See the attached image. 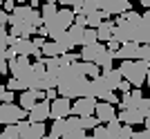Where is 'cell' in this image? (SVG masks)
<instances>
[{
  "mask_svg": "<svg viewBox=\"0 0 150 139\" xmlns=\"http://www.w3.org/2000/svg\"><path fill=\"white\" fill-rule=\"evenodd\" d=\"M31 43L36 45V47H40V50H43V45L47 43V40H45V36H34V38H31Z\"/></svg>",
  "mask_w": 150,
  "mask_h": 139,
  "instance_id": "cell-38",
  "label": "cell"
},
{
  "mask_svg": "<svg viewBox=\"0 0 150 139\" xmlns=\"http://www.w3.org/2000/svg\"><path fill=\"white\" fill-rule=\"evenodd\" d=\"M85 29H88V27H81V25H76V23L67 29V34L72 36V40H74L79 47H83V36H85Z\"/></svg>",
  "mask_w": 150,
  "mask_h": 139,
  "instance_id": "cell-19",
  "label": "cell"
},
{
  "mask_svg": "<svg viewBox=\"0 0 150 139\" xmlns=\"http://www.w3.org/2000/svg\"><path fill=\"white\" fill-rule=\"evenodd\" d=\"M110 18V13H105L103 9H99V11H94V13H88V27H96L101 25V23H105V20Z\"/></svg>",
  "mask_w": 150,
  "mask_h": 139,
  "instance_id": "cell-18",
  "label": "cell"
},
{
  "mask_svg": "<svg viewBox=\"0 0 150 139\" xmlns=\"http://www.w3.org/2000/svg\"><path fill=\"white\" fill-rule=\"evenodd\" d=\"M114 27H117V23H110V20H105V23H101V25L96 27V34H99V40H101V43L112 40V36H114Z\"/></svg>",
  "mask_w": 150,
  "mask_h": 139,
  "instance_id": "cell-14",
  "label": "cell"
},
{
  "mask_svg": "<svg viewBox=\"0 0 150 139\" xmlns=\"http://www.w3.org/2000/svg\"><path fill=\"white\" fill-rule=\"evenodd\" d=\"M99 40V34H96V29L94 27H88L85 29V36H83V45H92Z\"/></svg>",
  "mask_w": 150,
  "mask_h": 139,
  "instance_id": "cell-24",
  "label": "cell"
},
{
  "mask_svg": "<svg viewBox=\"0 0 150 139\" xmlns=\"http://www.w3.org/2000/svg\"><path fill=\"white\" fill-rule=\"evenodd\" d=\"M7 90H11V92H16V90H27V85L20 79H16V76H11L9 81H7Z\"/></svg>",
  "mask_w": 150,
  "mask_h": 139,
  "instance_id": "cell-26",
  "label": "cell"
},
{
  "mask_svg": "<svg viewBox=\"0 0 150 139\" xmlns=\"http://www.w3.org/2000/svg\"><path fill=\"white\" fill-rule=\"evenodd\" d=\"M85 139H94V135H92V137H85Z\"/></svg>",
  "mask_w": 150,
  "mask_h": 139,
  "instance_id": "cell-48",
  "label": "cell"
},
{
  "mask_svg": "<svg viewBox=\"0 0 150 139\" xmlns=\"http://www.w3.org/2000/svg\"><path fill=\"white\" fill-rule=\"evenodd\" d=\"M108 50H110V52H119L121 50V43H119V40H114V38H112V40H108Z\"/></svg>",
  "mask_w": 150,
  "mask_h": 139,
  "instance_id": "cell-33",
  "label": "cell"
},
{
  "mask_svg": "<svg viewBox=\"0 0 150 139\" xmlns=\"http://www.w3.org/2000/svg\"><path fill=\"white\" fill-rule=\"evenodd\" d=\"M38 36H47V29H45V25H43V27H38Z\"/></svg>",
  "mask_w": 150,
  "mask_h": 139,
  "instance_id": "cell-41",
  "label": "cell"
},
{
  "mask_svg": "<svg viewBox=\"0 0 150 139\" xmlns=\"http://www.w3.org/2000/svg\"><path fill=\"white\" fill-rule=\"evenodd\" d=\"M65 52L67 50H65L61 43H56V40H47V43L43 45V56H63Z\"/></svg>",
  "mask_w": 150,
  "mask_h": 139,
  "instance_id": "cell-16",
  "label": "cell"
},
{
  "mask_svg": "<svg viewBox=\"0 0 150 139\" xmlns=\"http://www.w3.org/2000/svg\"><path fill=\"white\" fill-rule=\"evenodd\" d=\"M96 126H101V121L96 119V114H88V117H81V128H85V130H94Z\"/></svg>",
  "mask_w": 150,
  "mask_h": 139,
  "instance_id": "cell-21",
  "label": "cell"
},
{
  "mask_svg": "<svg viewBox=\"0 0 150 139\" xmlns=\"http://www.w3.org/2000/svg\"><path fill=\"white\" fill-rule=\"evenodd\" d=\"M141 58L150 63V45H141Z\"/></svg>",
  "mask_w": 150,
  "mask_h": 139,
  "instance_id": "cell-36",
  "label": "cell"
},
{
  "mask_svg": "<svg viewBox=\"0 0 150 139\" xmlns=\"http://www.w3.org/2000/svg\"><path fill=\"white\" fill-rule=\"evenodd\" d=\"M2 2H5V0H0V7H2Z\"/></svg>",
  "mask_w": 150,
  "mask_h": 139,
  "instance_id": "cell-49",
  "label": "cell"
},
{
  "mask_svg": "<svg viewBox=\"0 0 150 139\" xmlns=\"http://www.w3.org/2000/svg\"><path fill=\"white\" fill-rule=\"evenodd\" d=\"M2 103H13V92H11V90H5V94H2Z\"/></svg>",
  "mask_w": 150,
  "mask_h": 139,
  "instance_id": "cell-39",
  "label": "cell"
},
{
  "mask_svg": "<svg viewBox=\"0 0 150 139\" xmlns=\"http://www.w3.org/2000/svg\"><path fill=\"white\" fill-rule=\"evenodd\" d=\"M96 119L101 121V123H110V121H114L117 117H119V112L114 110L112 103H108V101H99L96 103Z\"/></svg>",
  "mask_w": 150,
  "mask_h": 139,
  "instance_id": "cell-10",
  "label": "cell"
},
{
  "mask_svg": "<svg viewBox=\"0 0 150 139\" xmlns=\"http://www.w3.org/2000/svg\"><path fill=\"white\" fill-rule=\"evenodd\" d=\"M13 2H16V5H23V2H25V0H13Z\"/></svg>",
  "mask_w": 150,
  "mask_h": 139,
  "instance_id": "cell-45",
  "label": "cell"
},
{
  "mask_svg": "<svg viewBox=\"0 0 150 139\" xmlns=\"http://www.w3.org/2000/svg\"><path fill=\"white\" fill-rule=\"evenodd\" d=\"M144 126H146V128H148V130H150V117H146V121H144Z\"/></svg>",
  "mask_w": 150,
  "mask_h": 139,
  "instance_id": "cell-44",
  "label": "cell"
},
{
  "mask_svg": "<svg viewBox=\"0 0 150 139\" xmlns=\"http://www.w3.org/2000/svg\"><path fill=\"white\" fill-rule=\"evenodd\" d=\"M52 117V101L43 99V101H38L36 106L29 110V121L31 123H36V121H47Z\"/></svg>",
  "mask_w": 150,
  "mask_h": 139,
  "instance_id": "cell-9",
  "label": "cell"
},
{
  "mask_svg": "<svg viewBox=\"0 0 150 139\" xmlns=\"http://www.w3.org/2000/svg\"><path fill=\"white\" fill-rule=\"evenodd\" d=\"M72 99L67 96H58L52 101V119H67L69 114H72V106L74 103H69Z\"/></svg>",
  "mask_w": 150,
  "mask_h": 139,
  "instance_id": "cell-8",
  "label": "cell"
},
{
  "mask_svg": "<svg viewBox=\"0 0 150 139\" xmlns=\"http://www.w3.org/2000/svg\"><path fill=\"white\" fill-rule=\"evenodd\" d=\"M7 36H9V32H7L5 27H0V76L5 74V72H9V61H7V50H9V45H7Z\"/></svg>",
  "mask_w": 150,
  "mask_h": 139,
  "instance_id": "cell-12",
  "label": "cell"
},
{
  "mask_svg": "<svg viewBox=\"0 0 150 139\" xmlns=\"http://www.w3.org/2000/svg\"><path fill=\"white\" fill-rule=\"evenodd\" d=\"M5 25H9V13L0 7V27H5Z\"/></svg>",
  "mask_w": 150,
  "mask_h": 139,
  "instance_id": "cell-34",
  "label": "cell"
},
{
  "mask_svg": "<svg viewBox=\"0 0 150 139\" xmlns=\"http://www.w3.org/2000/svg\"><path fill=\"white\" fill-rule=\"evenodd\" d=\"M2 133H5L9 139H20V130H18V126H16V123H11V126H5V130H2Z\"/></svg>",
  "mask_w": 150,
  "mask_h": 139,
  "instance_id": "cell-27",
  "label": "cell"
},
{
  "mask_svg": "<svg viewBox=\"0 0 150 139\" xmlns=\"http://www.w3.org/2000/svg\"><path fill=\"white\" fill-rule=\"evenodd\" d=\"M58 2H61L63 7H72V9H74V7H83L85 0H58Z\"/></svg>",
  "mask_w": 150,
  "mask_h": 139,
  "instance_id": "cell-30",
  "label": "cell"
},
{
  "mask_svg": "<svg viewBox=\"0 0 150 139\" xmlns=\"http://www.w3.org/2000/svg\"><path fill=\"white\" fill-rule=\"evenodd\" d=\"M117 119L121 123H128V126H139V123H144L146 117L141 114V110L137 108H128V106H119V117Z\"/></svg>",
  "mask_w": 150,
  "mask_h": 139,
  "instance_id": "cell-6",
  "label": "cell"
},
{
  "mask_svg": "<svg viewBox=\"0 0 150 139\" xmlns=\"http://www.w3.org/2000/svg\"><path fill=\"white\" fill-rule=\"evenodd\" d=\"M63 139H85V128H81V126L69 128V126H67V130H65Z\"/></svg>",
  "mask_w": 150,
  "mask_h": 139,
  "instance_id": "cell-20",
  "label": "cell"
},
{
  "mask_svg": "<svg viewBox=\"0 0 150 139\" xmlns=\"http://www.w3.org/2000/svg\"><path fill=\"white\" fill-rule=\"evenodd\" d=\"M132 137H134V130H132V126L123 123V128H121V135H119V139H132Z\"/></svg>",
  "mask_w": 150,
  "mask_h": 139,
  "instance_id": "cell-29",
  "label": "cell"
},
{
  "mask_svg": "<svg viewBox=\"0 0 150 139\" xmlns=\"http://www.w3.org/2000/svg\"><path fill=\"white\" fill-rule=\"evenodd\" d=\"M2 9H5L7 13H11L13 9H16V2H13V0H5V2H2Z\"/></svg>",
  "mask_w": 150,
  "mask_h": 139,
  "instance_id": "cell-35",
  "label": "cell"
},
{
  "mask_svg": "<svg viewBox=\"0 0 150 139\" xmlns=\"http://www.w3.org/2000/svg\"><path fill=\"white\" fill-rule=\"evenodd\" d=\"M96 96H81L76 99L74 106H72V114L76 117H88V114H94L96 112Z\"/></svg>",
  "mask_w": 150,
  "mask_h": 139,
  "instance_id": "cell-4",
  "label": "cell"
},
{
  "mask_svg": "<svg viewBox=\"0 0 150 139\" xmlns=\"http://www.w3.org/2000/svg\"><path fill=\"white\" fill-rule=\"evenodd\" d=\"M56 43H61V45H63V47H65V50H67V52H72V50H74V47H76V43H74V40H72V36H69L67 32H63L61 36L56 38Z\"/></svg>",
  "mask_w": 150,
  "mask_h": 139,
  "instance_id": "cell-23",
  "label": "cell"
},
{
  "mask_svg": "<svg viewBox=\"0 0 150 139\" xmlns=\"http://www.w3.org/2000/svg\"><path fill=\"white\" fill-rule=\"evenodd\" d=\"M58 94L67 96L72 101L81 99V96H94L92 92V79L85 74H81L79 70H74V65H63L58 72Z\"/></svg>",
  "mask_w": 150,
  "mask_h": 139,
  "instance_id": "cell-1",
  "label": "cell"
},
{
  "mask_svg": "<svg viewBox=\"0 0 150 139\" xmlns=\"http://www.w3.org/2000/svg\"><path fill=\"white\" fill-rule=\"evenodd\" d=\"M101 9L110 16H121L125 11H132V2L130 0H99Z\"/></svg>",
  "mask_w": 150,
  "mask_h": 139,
  "instance_id": "cell-5",
  "label": "cell"
},
{
  "mask_svg": "<svg viewBox=\"0 0 150 139\" xmlns=\"http://www.w3.org/2000/svg\"><path fill=\"white\" fill-rule=\"evenodd\" d=\"M92 92H94V96H96V99H103V94H105V92H114V90L110 88V83L105 81V76L101 74L99 79H92Z\"/></svg>",
  "mask_w": 150,
  "mask_h": 139,
  "instance_id": "cell-13",
  "label": "cell"
},
{
  "mask_svg": "<svg viewBox=\"0 0 150 139\" xmlns=\"http://www.w3.org/2000/svg\"><path fill=\"white\" fill-rule=\"evenodd\" d=\"M139 2H141V5H144L146 9H150V0H139Z\"/></svg>",
  "mask_w": 150,
  "mask_h": 139,
  "instance_id": "cell-43",
  "label": "cell"
},
{
  "mask_svg": "<svg viewBox=\"0 0 150 139\" xmlns=\"http://www.w3.org/2000/svg\"><path fill=\"white\" fill-rule=\"evenodd\" d=\"M45 2H58V0H45Z\"/></svg>",
  "mask_w": 150,
  "mask_h": 139,
  "instance_id": "cell-47",
  "label": "cell"
},
{
  "mask_svg": "<svg viewBox=\"0 0 150 139\" xmlns=\"http://www.w3.org/2000/svg\"><path fill=\"white\" fill-rule=\"evenodd\" d=\"M45 94H47V101H54V99H58V88H50V90H45Z\"/></svg>",
  "mask_w": 150,
  "mask_h": 139,
  "instance_id": "cell-32",
  "label": "cell"
},
{
  "mask_svg": "<svg viewBox=\"0 0 150 139\" xmlns=\"http://www.w3.org/2000/svg\"><path fill=\"white\" fill-rule=\"evenodd\" d=\"M65 130H67V119H52V128H50L52 139H63Z\"/></svg>",
  "mask_w": 150,
  "mask_h": 139,
  "instance_id": "cell-15",
  "label": "cell"
},
{
  "mask_svg": "<svg viewBox=\"0 0 150 139\" xmlns=\"http://www.w3.org/2000/svg\"><path fill=\"white\" fill-rule=\"evenodd\" d=\"M121 74L123 79L134 85V88H141L146 81H148V72H150V63L144 58H137V61H121Z\"/></svg>",
  "mask_w": 150,
  "mask_h": 139,
  "instance_id": "cell-2",
  "label": "cell"
},
{
  "mask_svg": "<svg viewBox=\"0 0 150 139\" xmlns=\"http://www.w3.org/2000/svg\"><path fill=\"white\" fill-rule=\"evenodd\" d=\"M23 119H29V110L16 106V103H0V123L2 126H11V123H18Z\"/></svg>",
  "mask_w": 150,
  "mask_h": 139,
  "instance_id": "cell-3",
  "label": "cell"
},
{
  "mask_svg": "<svg viewBox=\"0 0 150 139\" xmlns=\"http://www.w3.org/2000/svg\"><path fill=\"white\" fill-rule=\"evenodd\" d=\"M74 23H76V25H81V27H88V16H85V13H79Z\"/></svg>",
  "mask_w": 150,
  "mask_h": 139,
  "instance_id": "cell-37",
  "label": "cell"
},
{
  "mask_svg": "<svg viewBox=\"0 0 150 139\" xmlns=\"http://www.w3.org/2000/svg\"><path fill=\"white\" fill-rule=\"evenodd\" d=\"M146 83H148V90H150V72H148V81H146Z\"/></svg>",
  "mask_w": 150,
  "mask_h": 139,
  "instance_id": "cell-46",
  "label": "cell"
},
{
  "mask_svg": "<svg viewBox=\"0 0 150 139\" xmlns=\"http://www.w3.org/2000/svg\"><path fill=\"white\" fill-rule=\"evenodd\" d=\"M16 40H18V36H11V34L7 36V45H9V47H13V45H16Z\"/></svg>",
  "mask_w": 150,
  "mask_h": 139,
  "instance_id": "cell-40",
  "label": "cell"
},
{
  "mask_svg": "<svg viewBox=\"0 0 150 139\" xmlns=\"http://www.w3.org/2000/svg\"><path fill=\"white\" fill-rule=\"evenodd\" d=\"M47 137V126H45V121H36V123H31L23 130L20 139H45Z\"/></svg>",
  "mask_w": 150,
  "mask_h": 139,
  "instance_id": "cell-11",
  "label": "cell"
},
{
  "mask_svg": "<svg viewBox=\"0 0 150 139\" xmlns=\"http://www.w3.org/2000/svg\"><path fill=\"white\" fill-rule=\"evenodd\" d=\"M132 139H150V130H148V128H144V130H137Z\"/></svg>",
  "mask_w": 150,
  "mask_h": 139,
  "instance_id": "cell-31",
  "label": "cell"
},
{
  "mask_svg": "<svg viewBox=\"0 0 150 139\" xmlns=\"http://www.w3.org/2000/svg\"><path fill=\"white\" fill-rule=\"evenodd\" d=\"M103 76H105V81L110 83V88L112 90H119V85L123 83V74H121V70H108V72H103Z\"/></svg>",
  "mask_w": 150,
  "mask_h": 139,
  "instance_id": "cell-17",
  "label": "cell"
},
{
  "mask_svg": "<svg viewBox=\"0 0 150 139\" xmlns=\"http://www.w3.org/2000/svg\"><path fill=\"white\" fill-rule=\"evenodd\" d=\"M105 126H108V133H110V137H112V139H119V135H121V128H123V123H121L119 119L110 121V123H105Z\"/></svg>",
  "mask_w": 150,
  "mask_h": 139,
  "instance_id": "cell-22",
  "label": "cell"
},
{
  "mask_svg": "<svg viewBox=\"0 0 150 139\" xmlns=\"http://www.w3.org/2000/svg\"><path fill=\"white\" fill-rule=\"evenodd\" d=\"M5 90H7V85H0V103H2V94H5Z\"/></svg>",
  "mask_w": 150,
  "mask_h": 139,
  "instance_id": "cell-42",
  "label": "cell"
},
{
  "mask_svg": "<svg viewBox=\"0 0 150 139\" xmlns=\"http://www.w3.org/2000/svg\"><path fill=\"white\" fill-rule=\"evenodd\" d=\"M114 58H121V61H137V58H141V43H134V40L121 43V50L114 52Z\"/></svg>",
  "mask_w": 150,
  "mask_h": 139,
  "instance_id": "cell-7",
  "label": "cell"
},
{
  "mask_svg": "<svg viewBox=\"0 0 150 139\" xmlns=\"http://www.w3.org/2000/svg\"><path fill=\"white\" fill-rule=\"evenodd\" d=\"M45 139H52V137H50V135H47V137H45Z\"/></svg>",
  "mask_w": 150,
  "mask_h": 139,
  "instance_id": "cell-50",
  "label": "cell"
},
{
  "mask_svg": "<svg viewBox=\"0 0 150 139\" xmlns=\"http://www.w3.org/2000/svg\"><path fill=\"white\" fill-rule=\"evenodd\" d=\"M101 5H99V0H85L83 2V13L88 16V13H94V11H99Z\"/></svg>",
  "mask_w": 150,
  "mask_h": 139,
  "instance_id": "cell-25",
  "label": "cell"
},
{
  "mask_svg": "<svg viewBox=\"0 0 150 139\" xmlns=\"http://www.w3.org/2000/svg\"><path fill=\"white\" fill-rule=\"evenodd\" d=\"M94 139H112L108 133V126H96L94 128Z\"/></svg>",
  "mask_w": 150,
  "mask_h": 139,
  "instance_id": "cell-28",
  "label": "cell"
}]
</instances>
